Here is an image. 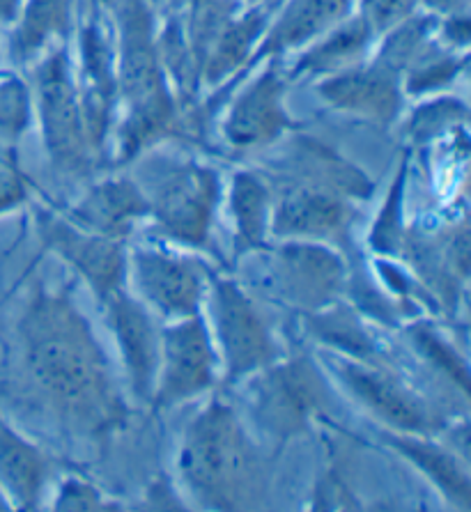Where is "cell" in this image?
Listing matches in <instances>:
<instances>
[{
  "instance_id": "obj_13",
  "label": "cell",
  "mask_w": 471,
  "mask_h": 512,
  "mask_svg": "<svg viewBox=\"0 0 471 512\" xmlns=\"http://www.w3.org/2000/svg\"><path fill=\"white\" fill-rule=\"evenodd\" d=\"M347 221V205L331 191L297 189L283 198L274 212L272 230L290 239H322L341 230Z\"/></svg>"
},
{
  "instance_id": "obj_5",
  "label": "cell",
  "mask_w": 471,
  "mask_h": 512,
  "mask_svg": "<svg viewBox=\"0 0 471 512\" xmlns=\"http://www.w3.org/2000/svg\"><path fill=\"white\" fill-rule=\"evenodd\" d=\"M150 212L161 228L184 242H205L216 200V177L205 168L175 166L150 186Z\"/></svg>"
},
{
  "instance_id": "obj_22",
  "label": "cell",
  "mask_w": 471,
  "mask_h": 512,
  "mask_svg": "<svg viewBox=\"0 0 471 512\" xmlns=\"http://www.w3.org/2000/svg\"><path fill=\"white\" fill-rule=\"evenodd\" d=\"M58 510H97L102 508L95 487L83 480H67L63 492L58 496Z\"/></svg>"
},
{
  "instance_id": "obj_26",
  "label": "cell",
  "mask_w": 471,
  "mask_h": 512,
  "mask_svg": "<svg viewBox=\"0 0 471 512\" xmlns=\"http://www.w3.org/2000/svg\"><path fill=\"white\" fill-rule=\"evenodd\" d=\"M10 508V503L5 501V494H3V490H0V510H7Z\"/></svg>"
},
{
  "instance_id": "obj_1",
  "label": "cell",
  "mask_w": 471,
  "mask_h": 512,
  "mask_svg": "<svg viewBox=\"0 0 471 512\" xmlns=\"http://www.w3.org/2000/svg\"><path fill=\"white\" fill-rule=\"evenodd\" d=\"M28 366L53 405L83 428L122 418L111 370L88 322L63 297H40L23 322Z\"/></svg>"
},
{
  "instance_id": "obj_11",
  "label": "cell",
  "mask_w": 471,
  "mask_h": 512,
  "mask_svg": "<svg viewBox=\"0 0 471 512\" xmlns=\"http://www.w3.org/2000/svg\"><path fill=\"white\" fill-rule=\"evenodd\" d=\"M338 375L347 384L357 400L373 411L377 418H382L386 425L403 434H426L428 411L409 393L405 386L393 382L389 375L377 372L364 363L354 361H338L334 363Z\"/></svg>"
},
{
  "instance_id": "obj_2",
  "label": "cell",
  "mask_w": 471,
  "mask_h": 512,
  "mask_svg": "<svg viewBox=\"0 0 471 512\" xmlns=\"http://www.w3.org/2000/svg\"><path fill=\"white\" fill-rule=\"evenodd\" d=\"M189 490L212 508L242 506L258 483V460L235 411L212 402L193 418L180 453Z\"/></svg>"
},
{
  "instance_id": "obj_20",
  "label": "cell",
  "mask_w": 471,
  "mask_h": 512,
  "mask_svg": "<svg viewBox=\"0 0 471 512\" xmlns=\"http://www.w3.org/2000/svg\"><path fill=\"white\" fill-rule=\"evenodd\" d=\"M347 0H295L274 33V44L290 46L304 42L329 26L345 10Z\"/></svg>"
},
{
  "instance_id": "obj_3",
  "label": "cell",
  "mask_w": 471,
  "mask_h": 512,
  "mask_svg": "<svg viewBox=\"0 0 471 512\" xmlns=\"http://www.w3.org/2000/svg\"><path fill=\"white\" fill-rule=\"evenodd\" d=\"M159 375L154 398L161 407L189 400L214 382V349L198 315L180 317L159 338Z\"/></svg>"
},
{
  "instance_id": "obj_16",
  "label": "cell",
  "mask_w": 471,
  "mask_h": 512,
  "mask_svg": "<svg viewBox=\"0 0 471 512\" xmlns=\"http://www.w3.org/2000/svg\"><path fill=\"white\" fill-rule=\"evenodd\" d=\"M283 122L279 106V85L272 76L253 85V90L239 99L228 122L230 141L239 145L258 143L262 138L274 136Z\"/></svg>"
},
{
  "instance_id": "obj_10",
  "label": "cell",
  "mask_w": 471,
  "mask_h": 512,
  "mask_svg": "<svg viewBox=\"0 0 471 512\" xmlns=\"http://www.w3.org/2000/svg\"><path fill=\"white\" fill-rule=\"evenodd\" d=\"M111 313V327L118 340L120 354L125 359L129 384L138 398L154 395L159 375V333L154 329L152 317L141 301L127 292L115 290L106 299Z\"/></svg>"
},
{
  "instance_id": "obj_9",
  "label": "cell",
  "mask_w": 471,
  "mask_h": 512,
  "mask_svg": "<svg viewBox=\"0 0 471 512\" xmlns=\"http://www.w3.org/2000/svg\"><path fill=\"white\" fill-rule=\"evenodd\" d=\"M274 271L285 297L313 310L329 306L345 281L338 255L311 242L285 244L276 253Z\"/></svg>"
},
{
  "instance_id": "obj_8",
  "label": "cell",
  "mask_w": 471,
  "mask_h": 512,
  "mask_svg": "<svg viewBox=\"0 0 471 512\" xmlns=\"http://www.w3.org/2000/svg\"><path fill=\"white\" fill-rule=\"evenodd\" d=\"M40 228L44 242L63 255L99 297L108 299L120 290L127 265L118 239L83 230L79 223H65L56 216H42Z\"/></svg>"
},
{
  "instance_id": "obj_23",
  "label": "cell",
  "mask_w": 471,
  "mask_h": 512,
  "mask_svg": "<svg viewBox=\"0 0 471 512\" xmlns=\"http://www.w3.org/2000/svg\"><path fill=\"white\" fill-rule=\"evenodd\" d=\"M412 7V0H366V21L375 28H389Z\"/></svg>"
},
{
  "instance_id": "obj_21",
  "label": "cell",
  "mask_w": 471,
  "mask_h": 512,
  "mask_svg": "<svg viewBox=\"0 0 471 512\" xmlns=\"http://www.w3.org/2000/svg\"><path fill=\"white\" fill-rule=\"evenodd\" d=\"M60 21H63L60 19V0H35L19 33L23 51L37 49L60 26Z\"/></svg>"
},
{
  "instance_id": "obj_15",
  "label": "cell",
  "mask_w": 471,
  "mask_h": 512,
  "mask_svg": "<svg viewBox=\"0 0 471 512\" xmlns=\"http://www.w3.org/2000/svg\"><path fill=\"white\" fill-rule=\"evenodd\" d=\"M46 464L33 444L0 421V490L17 508H35Z\"/></svg>"
},
{
  "instance_id": "obj_18",
  "label": "cell",
  "mask_w": 471,
  "mask_h": 512,
  "mask_svg": "<svg viewBox=\"0 0 471 512\" xmlns=\"http://www.w3.org/2000/svg\"><path fill=\"white\" fill-rule=\"evenodd\" d=\"M389 444L407 455L416 467H421V471H426L428 476L435 480V483L442 487V490L451 496V499L460 501V503H469L471 496V487H469V478L467 473L460 469V464L455 462V457L444 453L442 448L426 444V441L414 439V437H403V434H391Z\"/></svg>"
},
{
  "instance_id": "obj_4",
  "label": "cell",
  "mask_w": 471,
  "mask_h": 512,
  "mask_svg": "<svg viewBox=\"0 0 471 512\" xmlns=\"http://www.w3.org/2000/svg\"><path fill=\"white\" fill-rule=\"evenodd\" d=\"M212 310L228 377L239 379L272 366L276 356L272 333L235 283L216 281Z\"/></svg>"
},
{
  "instance_id": "obj_19",
  "label": "cell",
  "mask_w": 471,
  "mask_h": 512,
  "mask_svg": "<svg viewBox=\"0 0 471 512\" xmlns=\"http://www.w3.org/2000/svg\"><path fill=\"white\" fill-rule=\"evenodd\" d=\"M239 244L246 248L262 246L267 230V191L253 175H237L230 196Z\"/></svg>"
},
{
  "instance_id": "obj_12",
  "label": "cell",
  "mask_w": 471,
  "mask_h": 512,
  "mask_svg": "<svg viewBox=\"0 0 471 512\" xmlns=\"http://www.w3.org/2000/svg\"><path fill=\"white\" fill-rule=\"evenodd\" d=\"M42 118L46 145L63 168L83 164V127L72 85L65 76L63 60L56 58L42 72Z\"/></svg>"
},
{
  "instance_id": "obj_25",
  "label": "cell",
  "mask_w": 471,
  "mask_h": 512,
  "mask_svg": "<svg viewBox=\"0 0 471 512\" xmlns=\"http://www.w3.org/2000/svg\"><path fill=\"white\" fill-rule=\"evenodd\" d=\"M14 7H17V0H0V19H10L14 14Z\"/></svg>"
},
{
  "instance_id": "obj_6",
  "label": "cell",
  "mask_w": 471,
  "mask_h": 512,
  "mask_svg": "<svg viewBox=\"0 0 471 512\" xmlns=\"http://www.w3.org/2000/svg\"><path fill=\"white\" fill-rule=\"evenodd\" d=\"M127 267L145 304L175 320L196 315L203 297V276L191 260L154 248H138L129 255Z\"/></svg>"
},
{
  "instance_id": "obj_24",
  "label": "cell",
  "mask_w": 471,
  "mask_h": 512,
  "mask_svg": "<svg viewBox=\"0 0 471 512\" xmlns=\"http://www.w3.org/2000/svg\"><path fill=\"white\" fill-rule=\"evenodd\" d=\"M23 198V189L14 173L10 170L0 168V209H7L12 205H17Z\"/></svg>"
},
{
  "instance_id": "obj_7",
  "label": "cell",
  "mask_w": 471,
  "mask_h": 512,
  "mask_svg": "<svg viewBox=\"0 0 471 512\" xmlns=\"http://www.w3.org/2000/svg\"><path fill=\"white\" fill-rule=\"evenodd\" d=\"M253 407L258 421L274 434H295L320 407V379L313 366L295 361L256 379Z\"/></svg>"
},
{
  "instance_id": "obj_17",
  "label": "cell",
  "mask_w": 471,
  "mask_h": 512,
  "mask_svg": "<svg viewBox=\"0 0 471 512\" xmlns=\"http://www.w3.org/2000/svg\"><path fill=\"white\" fill-rule=\"evenodd\" d=\"M324 95L341 108H352L359 113H373L377 118H386L398 104L396 85L384 72L361 69L338 76L324 85Z\"/></svg>"
},
{
  "instance_id": "obj_14",
  "label": "cell",
  "mask_w": 471,
  "mask_h": 512,
  "mask_svg": "<svg viewBox=\"0 0 471 512\" xmlns=\"http://www.w3.org/2000/svg\"><path fill=\"white\" fill-rule=\"evenodd\" d=\"M150 214L143 191L131 182H104L74 209V223L99 235L120 239L138 216Z\"/></svg>"
}]
</instances>
